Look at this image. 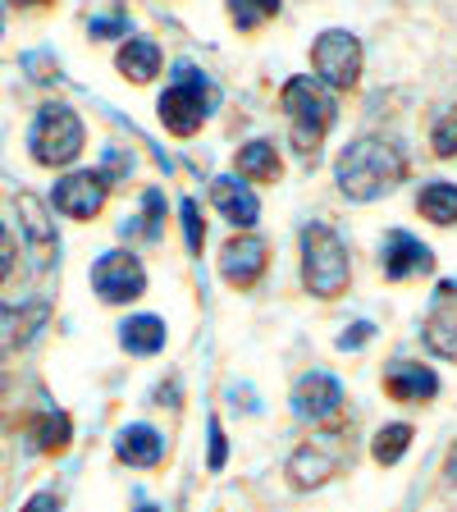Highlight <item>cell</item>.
Here are the masks:
<instances>
[{"mask_svg":"<svg viewBox=\"0 0 457 512\" xmlns=\"http://www.w3.org/2000/svg\"><path fill=\"white\" fill-rule=\"evenodd\" d=\"M87 32H92L96 42H101V37H128V10L124 5H115V10H106L101 19L87 23Z\"/></svg>","mask_w":457,"mask_h":512,"instance_id":"29","label":"cell"},{"mask_svg":"<svg viewBox=\"0 0 457 512\" xmlns=\"http://www.w3.org/2000/svg\"><path fill=\"white\" fill-rule=\"evenodd\" d=\"M165 339H170V330H165L160 316H128L124 325H119V343H124V352H133V357H156V352L165 348Z\"/></svg>","mask_w":457,"mask_h":512,"instance_id":"21","label":"cell"},{"mask_svg":"<svg viewBox=\"0 0 457 512\" xmlns=\"http://www.w3.org/2000/svg\"><path fill=\"white\" fill-rule=\"evenodd\" d=\"M270 266V243L261 234H234L220 247V279L234 288H252Z\"/></svg>","mask_w":457,"mask_h":512,"instance_id":"10","label":"cell"},{"mask_svg":"<svg viewBox=\"0 0 457 512\" xmlns=\"http://www.w3.org/2000/svg\"><path fill=\"white\" fill-rule=\"evenodd\" d=\"M421 334H426V348L457 362V279H444L435 288V302H430L426 320H421Z\"/></svg>","mask_w":457,"mask_h":512,"instance_id":"12","label":"cell"},{"mask_svg":"<svg viewBox=\"0 0 457 512\" xmlns=\"http://www.w3.org/2000/svg\"><path fill=\"white\" fill-rule=\"evenodd\" d=\"M279 110L288 115V138H293V147L302 151V156H316L320 142H325V133L334 128V115H339V106H334V92L320 78H288L284 92H279Z\"/></svg>","mask_w":457,"mask_h":512,"instance_id":"2","label":"cell"},{"mask_svg":"<svg viewBox=\"0 0 457 512\" xmlns=\"http://www.w3.org/2000/svg\"><path fill=\"white\" fill-rule=\"evenodd\" d=\"M160 224H165V192L160 188H147L142 192V215L138 220H124L119 224V234H142V238H151V243H156L160 238Z\"/></svg>","mask_w":457,"mask_h":512,"instance_id":"25","label":"cell"},{"mask_svg":"<svg viewBox=\"0 0 457 512\" xmlns=\"http://www.w3.org/2000/svg\"><path fill=\"white\" fill-rule=\"evenodd\" d=\"M19 512H60V494H51V490H42V494H32L28 503H23Z\"/></svg>","mask_w":457,"mask_h":512,"instance_id":"33","label":"cell"},{"mask_svg":"<svg viewBox=\"0 0 457 512\" xmlns=\"http://www.w3.org/2000/svg\"><path fill=\"white\" fill-rule=\"evenodd\" d=\"M138 512H160V508H151V503H138Z\"/></svg>","mask_w":457,"mask_h":512,"instance_id":"36","label":"cell"},{"mask_svg":"<svg viewBox=\"0 0 457 512\" xmlns=\"http://www.w3.org/2000/svg\"><path fill=\"white\" fill-rule=\"evenodd\" d=\"M5 5H14V10H42V5H51V0H5Z\"/></svg>","mask_w":457,"mask_h":512,"instance_id":"35","label":"cell"},{"mask_svg":"<svg viewBox=\"0 0 457 512\" xmlns=\"http://www.w3.org/2000/svg\"><path fill=\"white\" fill-rule=\"evenodd\" d=\"M179 215H183V238H188V252L197 256V252H202V243H206L202 206H197V202H183V206H179Z\"/></svg>","mask_w":457,"mask_h":512,"instance_id":"28","label":"cell"},{"mask_svg":"<svg viewBox=\"0 0 457 512\" xmlns=\"http://www.w3.org/2000/svg\"><path fill=\"white\" fill-rule=\"evenodd\" d=\"M430 147H435V156H457V106H448L439 115L435 133H430Z\"/></svg>","mask_w":457,"mask_h":512,"instance_id":"27","label":"cell"},{"mask_svg":"<svg viewBox=\"0 0 457 512\" xmlns=\"http://www.w3.org/2000/svg\"><path fill=\"white\" fill-rule=\"evenodd\" d=\"M234 170H238V179H247V183H275L279 174H284V165H279L275 142L256 138L234 151Z\"/></svg>","mask_w":457,"mask_h":512,"instance_id":"20","label":"cell"},{"mask_svg":"<svg viewBox=\"0 0 457 512\" xmlns=\"http://www.w3.org/2000/svg\"><path fill=\"white\" fill-rule=\"evenodd\" d=\"M311 69L330 92H352L362 78V42L348 28H330L311 42Z\"/></svg>","mask_w":457,"mask_h":512,"instance_id":"6","label":"cell"},{"mask_svg":"<svg viewBox=\"0 0 457 512\" xmlns=\"http://www.w3.org/2000/svg\"><path fill=\"white\" fill-rule=\"evenodd\" d=\"M14 261H19V243L10 234H0V284L14 275Z\"/></svg>","mask_w":457,"mask_h":512,"instance_id":"32","label":"cell"},{"mask_svg":"<svg viewBox=\"0 0 457 512\" xmlns=\"http://www.w3.org/2000/svg\"><path fill=\"white\" fill-rule=\"evenodd\" d=\"M380 270H384V279L403 284L412 275H430L435 270V252L416 234H407V229H389L380 243Z\"/></svg>","mask_w":457,"mask_h":512,"instance_id":"11","label":"cell"},{"mask_svg":"<svg viewBox=\"0 0 457 512\" xmlns=\"http://www.w3.org/2000/svg\"><path fill=\"white\" fill-rule=\"evenodd\" d=\"M211 106H215V87L206 83V74L179 64L174 69V83L160 92L156 110H160V124L170 128L174 138H192L197 128L211 119Z\"/></svg>","mask_w":457,"mask_h":512,"instance_id":"5","label":"cell"},{"mask_svg":"<svg viewBox=\"0 0 457 512\" xmlns=\"http://www.w3.org/2000/svg\"><path fill=\"white\" fill-rule=\"evenodd\" d=\"M28 439L37 444V453H64L69 448V439H74V421L64 412H42V416H32V430Z\"/></svg>","mask_w":457,"mask_h":512,"instance_id":"23","label":"cell"},{"mask_svg":"<svg viewBox=\"0 0 457 512\" xmlns=\"http://www.w3.org/2000/svg\"><path fill=\"white\" fill-rule=\"evenodd\" d=\"M416 211L426 215L430 224H439V229L457 224V183H448V179L426 183V188L416 192Z\"/></svg>","mask_w":457,"mask_h":512,"instance_id":"22","label":"cell"},{"mask_svg":"<svg viewBox=\"0 0 457 512\" xmlns=\"http://www.w3.org/2000/svg\"><path fill=\"white\" fill-rule=\"evenodd\" d=\"M19 224L32 247L37 270H46L55 256H60V238H55V224H51V206H46L37 192H19Z\"/></svg>","mask_w":457,"mask_h":512,"instance_id":"14","label":"cell"},{"mask_svg":"<svg viewBox=\"0 0 457 512\" xmlns=\"http://www.w3.org/2000/svg\"><path fill=\"white\" fill-rule=\"evenodd\" d=\"M110 197V174L106 170H69L51 192V206L69 220H92L106 211Z\"/></svg>","mask_w":457,"mask_h":512,"instance_id":"9","label":"cell"},{"mask_svg":"<svg viewBox=\"0 0 457 512\" xmlns=\"http://www.w3.org/2000/svg\"><path fill=\"white\" fill-rule=\"evenodd\" d=\"M51 320V302H0V352L28 348Z\"/></svg>","mask_w":457,"mask_h":512,"instance_id":"15","label":"cell"},{"mask_svg":"<svg viewBox=\"0 0 457 512\" xmlns=\"http://www.w3.org/2000/svg\"><path fill=\"white\" fill-rule=\"evenodd\" d=\"M206 439H211V448H206V467L224 471V462H229V439H224L220 416H211V421H206Z\"/></svg>","mask_w":457,"mask_h":512,"instance_id":"30","label":"cell"},{"mask_svg":"<svg viewBox=\"0 0 457 512\" xmlns=\"http://www.w3.org/2000/svg\"><path fill=\"white\" fill-rule=\"evenodd\" d=\"M115 69L128 83H151L160 74V46L151 37H124V46L115 51Z\"/></svg>","mask_w":457,"mask_h":512,"instance_id":"19","label":"cell"},{"mask_svg":"<svg viewBox=\"0 0 457 512\" xmlns=\"http://www.w3.org/2000/svg\"><path fill=\"white\" fill-rule=\"evenodd\" d=\"M371 334H375L371 320H357V325H348V330L339 334V352H357V348H366V343H371Z\"/></svg>","mask_w":457,"mask_h":512,"instance_id":"31","label":"cell"},{"mask_svg":"<svg viewBox=\"0 0 457 512\" xmlns=\"http://www.w3.org/2000/svg\"><path fill=\"white\" fill-rule=\"evenodd\" d=\"M211 202L220 206V215L234 224L238 234H252V224L261 220V202H256L252 188H243V179H229V174L211 179Z\"/></svg>","mask_w":457,"mask_h":512,"instance_id":"17","label":"cell"},{"mask_svg":"<svg viewBox=\"0 0 457 512\" xmlns=\"http://www.w3.org/2000/svg\"><path fill=\"white\" fill-rule=\"evenodd\" d=\"M115 458L138 471L160 467L165 462V435L156 426H147V421H133V426H124L115 435Z\"/></svg>","mask_w":457,"mask_h":512,"instance_id":"16","label":"cell"},{"mask_svg":"<svg viewBox=\"0 0 457 512\" xmlns=\"http://www.w3.org/2000/svg\"><path fill=\"white\" fill-rule=\"evenodd\" d=\"M92 293L110 307H124V302H138L147 293V270L128 247H110V252L96 256L92 266Z\"/></svg>","mask_w":457,"mask_h":512,"instance_id":"8","label":"cell"},{"mask_svg":"<svg viewBox=\"0 0 457 512\" xmlns=\"http://www.w3.org/2000/svg\"><path fill=\"white\" fill-rule=\"evenodd\" d=\"M384 394L394 403H430L439 394V375L421 362H394L384 366Z\"/></svg>","mask_w":457,"mask_h":512,"instance_id":"18","label":"cell"},{"mask_svg":"<svg viewBox=\"0 0 457 512\" xmlns=\"http://www.w3.org/2000/svg\"><path fill=\"white\" fill-rule=\"evenodd\" d=\"M444 485H448V490H457V444L448 448V462H444Z\"/></svg>","mask_w":457,"mask_h":512,"instance_id":"34","label":"cell"},{"mask_svg":"<svg viewBox=\"0 0 457 512\" xmlns=\"http://www.w3.org/2000/svg\"><path fill=\"white\" fill-rule=\"evenodd\" d=\"M412 439H416V430L407 426V421H389V426L375 430V439H371V458L380 462V467H398V462L407 458Z\"/></svg>","mask_w":457,"mask_h":512,"instance_id":"24","label":"cell"},{"mask_svg":"<svg viewBox=\"0 0 457 512\" xmlns=\"http://www.w3.org/2000/svg\"><path fill=\"white\" fill-rule=\"evenodd\" d=\"M0 32H5V10H0Z\"/></svg>","mask_w":457,"mask_h":512,"instance_id":"37","label":"cell"},{"mask_svg":"<svg viewBox=\"0 0 457 512\" xmlns=\"http://www.w3.org/2000/svg\"><path fill=\"white\" fill-rule=\"evenodd\" d=\"M407 179V156L389 138H357L334 160V183L348 202H380Z\"/></svg>","mask_w":457,"mask_h":512,"instance_id":"1","label":"cell"},{"mask_svg":"<svg viewBox=\"0 0 457 512\" xmlns=\"http://www.w3.org/2000/svg\"><path fill=\"white\" fill-rule=\"evenodd\" d=\"M279 14V0H229V19L238 32H256Z\"/></svg>","mask_w":457,"mask_h":512,"instance_id":"26","label":"cell"},{"mask_svg":"<svg viewBox=\"0 0 457 512\" xmlns=\"http://www.w3.org/2000/svg\"><path fill=\"white\" fill-rule=\"evenodd\" d=\"M293 412L302 421H334L343 412V384L330 371H307L293 384Z\"/></svg>","mask_w":457,"mask_h":512,"instance_id":"13","label":"cell"},{"mask_svg":"<svg viewBox=\"0 0 457 512\" xmlns=\"http://www.w3.org/2000/svg\"><path fill=\"white\" fill-rule=\"evenodd\" d=\"M298 247H302V284L311 288V298H339L352 279L348 243L325 220H311L302 229Z\"/></svg>","mask_w":457,"mask_h":512,"instance_id":"3","label":"cell"},{"mask_svg":"<svg viewBox=\"0 0 457 512\" xmlns=\"http://www.w3.org/2000/svg\"><path fill=\"white\" fill-rule=\"evenodd\" d=\"M348 467V435L343 430H325V435L307 439V444L288 458V480L298 490H320L325 480H334Z\"/></svg>","mask_w":457,"mask_h":512,"instance_id":"7","label":"cell"},{"mask_svg":"<svg viewBox=\"0 0 457 512\" xmlns=\"http://www.w3.org/2000/svg\"><path fill=\"white\" fill-rule=\"evenodd\" d=\"M83 142H87L83 119L64 106V101H46V106L37 110L32 133H28V151H32L37 165H46V170H64V165H74V160L83 156Z\"/></svg>","mask_w":457,"mask_h":512,"instance_id":"4","label":"cell"}]
</instances>
